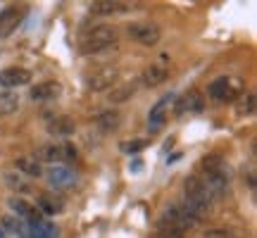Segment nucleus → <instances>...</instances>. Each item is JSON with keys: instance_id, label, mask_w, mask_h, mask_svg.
I'll use <instances>...</instances> for the list:
<instances>
[{"instance_id": "26", "label": "nucleus", "mask_w": 257, "mask_h": 238, "mask_svg": "<svg viewBox=\"0 0 257 238\" xmlns=\"http://www.w3.org/2000/svg\"><path fill=\"white\" fill-rule=\"evenodd\" d=\"M155 238H186V236H184V231H179V229H160Z\"/></svg>"}, {"instance_id": "10", "label": "nucleus", "mask_w": 257, "mask_h": 238, "mask_svg": "<svg viewBox=\"0 0 257 238\" xmlns=\"http://www.w3.org/2000/svg\"><path fill=\"white\" fill-rule=\"evenodd\" d=\"M117 76H119V72H117L114 67H105V69L95 72L91 79H88V88H91L93 93L110 91V88L117 86Z\"/></svg>"}, {"instance_id": "25", "label": "nucleus", "mask_w": 257, "mask_h": 238, "mask_svg": "<svg viewBox=\"0 0 257 238\" xmlns=\"http://www.w3.org/2000/svg\"><path fill=\"white\" fill-rule=\"evenodd\" d=\"M121 153H138V150H143L146 148V141H126V143H121Z\"/></svg>"}, {"instance_id": "9", "label": "nucleus", "mask_w": 257, "mask_h": 238, "mask_svg": "<svg viewBox=\"0 0 257 238\" xmlns=\"http://www.w3.org/2000/svg\"><path fill=\"white\" fill-rule=\"evenodd\" d=\"M62 95V83L60 81H38L29 88V98L34 102H50Z\"/></svg>"}, {"instance_id": "15", "label": "nucleus", "mask_w": 257, "mask_h": 238, "mask_svg": "<svg viewBox=\"0 0 257 238\" xmlns=\"http://www.w3.org/2000/svg\"><path fill=\"white\" fill-rule=\"evenodd\" d=\"M167 76H169V72H167L165 64H150V67L143 69V74H141L138 81L143 83V86H148V88H155V86L167 81Z\"/></svg>"}, {"instance_id": "11", "label": "nucleus", "mask_w": 257, "mask_h": 238, "mask_svg": "<svg viewBox=\"0 0 257 238\" xmlns=\"http://www.w3.org/2000/svg\"><path fill=\"white\" fill-rule=\"evenodd\" d=\"M31 83V72L24 67H8L0 72V86L3 88H19V86H27Z\"/></svg>"}, {"instance_id": "23", "label": "nucleus", "mask_w": 257, "mask_h": 238, "mask_svg": "<svg viewBox=\"0 0 257 238\" xmlns=\"http://www.w3.org/2000/svg\"><path fill=\"white\" fill-rule=\"evenodd\" d=\"M236 112H238L240 117H245V114H252V112H255V95H252V93L243 95V98L238 100V107H236Z\"/></svg>"}, {"instance_id": "5", "label": "nucleus", "mask_w": 257, "mask_h": 238, "mask_svg": "<svg viewBox=\"0 0 257 238\" xmlns=\"http://www.w3.org/2000/svg\"><path fill=\"white\" fill-rule=\"evenodd\" d=\"M128 36L134 38L136 43H141V46L153 48L160 43L162 29L157 27L155 22H131V24H128Z\"/></svg>"}, {"instance_id": "16", "label": "nucleus", "mask_w": 257, "mask_h": 238, "mask_svg": "<svg viewBox=\"0 0 257 238\" xmlns=\"http://www.w3.org/2000/svg\"><path fill=\"white\" fill-rule=\"evenodd\" d=\"M131 5L128 3H119V0H98L91 5L93 15H102V17H110V15H121V12H128Z\"/></svg>"}, {"instance_id": "20", "label": "nucleus", "mask_w": 257, "mask_h": 238, "mask_svg": "<svg viewBox=\"0 0 257 238\" xmlns=\"http://www.w3.org/2000/svg\"><path fill=\"white\" fill-rule=\"evenodd\" d=\"M138 83H117L114 88H110V102H126L131 100V95L136 93Z\"/></svg>"}, {"instance_id": "17", "label": "nucleus", "mask_w": 257, "mask_h": 238, "mask_svg": "<svg viewBox=\"0 0 257 238\" xmlns=\"http://www.w3.org/2000/svg\"><path fill=\"white\" fill-rule=\"evenodd\" d=\"M15 167H17V174H24V176H29V179H41V176H43V165L36 162L31 155L17 157V160H15Z\"/></svg>"}, {"instance_id": "1", "label": "nucleus", "mask_w": 257, "mask_h": 238, "mask_svg": "<svg viewBox=\"0 0 257 238\" xmlns=\"http://www.w3.org/2000/svg\"><path fill=\"white\" fill-rule=\"evenodd\" d=\"M117 46V29L100 24V27H93L83 31L81 41H79V50L83 55H95L102 50H110Z\"/></svg>"}, {"instance_id": "27", "label": "nucleus", "mask_w": 257, "mask_h": 238, "mask_svg": "<svg viewBox=\"0 0 257 238\" xmlns=\"http://www.w3.org/2000/svg\"><path fill=\"white\" fill-rule=\"evenodd\" d=\"M0 238H8V229H3V224H0Z\"/></svg>"}, {"instance_id": "8", "label": "nucleus", "mask_w": 257, "mask_h": 238, "mask_svg": "<svg viewBox=\"0 0 257 238\" xmlns=\"http://www.w3.org/2000/svg\"><path fill=\"white\" fill-rule=\"evenodd\" d=\"M46 176V181L50 188H55V191H64V188H72L74 183H76V172H72L67 165H50L43 172Z\"/></svg>"}, {"instance_id": "3", "label": "nucleus", "mask_w": 257, "mask_h": 238, "mask_svg": "<svg viewBox=\"0 0 257 238\" xmlns=\"http://www.w3.org/2000/svg\"><path fill=\"white\" fill-rule=\"evenodd\" d=\"M184 198L188 205H193V207H198L200 212H207L212 205V193L207 191V186L202 183L200 176H186L184 181Z\"/></svg>"}, {"instance_id": "18", "label": "nucleus", "mask_w": 257, "mask_h": 238, "mask_svg": "<svg viewBox=\"0 0 257 238\" xmlns=\"http://www.w3.org/2000/svg\"><path fill=\"white\" fill-rule=\"evenodd\" d=\"M36 207H38V212H41V214L55 217V214H62L64 200H60V198H55V195H48V193H43V195H38Z\"/></svg>"}, {"instance_id": "12", "label": "nucleus", "mask_w": 257, "mask_h": 238, "mask_svg": "<svg viewBox=\"0 0 257 238\" xmlns=\"http://www.w3.org/2000/svg\"><path fill=\"white\" fill-rule=\"evenodd\" d=\"M46 131L53 138H69V136H74V131H76V122H74L69 114H60V117H53L48 122Z\"/></svg>"}, {"instance_id": "7", "label": "nucleus", "mask_w": 257, "mask_h": 238, "mask_svg": "<svg viewBox=\"0 0 257 238\" xmlns=\"http://www.w3.org/2000/svg\"><path fill=\"white\" fill-rule=\"evenodd\" d=\"M174 98H176L174 93H167V95H162V98L150 107V112H148V131H150V134H157V131L167 124L169 107L174 105Z\"/></svg>"}, {"instance_id": "24", "label": "nucleus", "mask_w": 257, "mask_h": 238, "mask_svg": "<svg viewBox=\"0 0 257 238\" xmlns=\"http://www.w3.org/2000/svg\"><path fill=\"white\" fill-rule=\"evenodd\" d=\"M202 238H240V236L231 229H210V231H205Z\"/></svg>"}, {"instance_id": "6", "label": "nucleus", "mask_w": 257, "mask_h": 238, "mask_svg": "<svg viewBox=\"0 0 257 238\" xmlns=\"http://www.w3.org/2000/svg\"><path fill=\"white\" fill-rule=\"evenodd\" d=\"M172 107H174L176 117H186V114L202 112V107H205V95H202V91H198V88H188L186 93L176 95Z\"/></svg>"}, {"instance_id": "4", "label": "nucleus", "mask_w": 257, "mask_h": 238, "mask_svg": "<svg viewBox=\"0 0 257 238\" xmlns=\"http://www.w3.org/2000/svg\"><path fill=\"white\" fill-rule=\"evenodd\" d=\"M36 162H50V165H64V160L76 157V148L72 143H48L36 150V155H31Z\"/></svg>"}, {"instance_id": "22", "label": "nucleus", "mask_w": 257, "mask_h": 238, "mask_svg": "<svg viewBox=\"0 0 257 238\" xmlns=\"http://www.w3.org/2000/svg\"><path fill=\"white\" fill-rule=\"evenodd\" d=\"M3 179H5V183H8L12 191H17V193H29V191H31V186L24 181V176H22V174H15V172H5V174H3Z\"/></svg>"}, {"instance_id": "21", "label": "nucleus", "mask_w": 257, "mask_h": 238, "mask_svg": "<svg viewBox=\"0 0 257 238\" xmlns=\"http://www.w3.org/2000/svg\"><path fill=\"white\" fill-rule=\"evenodd\" d=\"M19 110V95L15 91L0 93V114H15Z\"/></svg>"}, {"instance_id": "2", "label": "nucleus", "mask_w": 257, "mask_h": 238, "mask_svg": "<svg viewBox=\"0 0 257 238\" xmlns=\"http://www.w3.org/2000/svg\"><path fill=\"white\" fill-rule=\"evenodd\" d=\"M243 93V81L238 76H219L207 86V95L217 102H233Z\"/></svg>"}, {"instance_id": "19", "label": "nucleus", "mask_w": 257, "mask_h": 238, "mask_svg": "<svg viewBox=\"0 0 257 238\" xmlns=\"http://www.w3.org/2000/svg\"><path fill=\"white\" fill-rule=\"evenodd\" d=\"M95 127L100 129L102 134H112V131H117L121 127V114L117 110H105L98 114L95 119Z\"/></svg>"}, {"instance_id": "14", "label": "nucleus", "mask_w": 257, "mask_h": 238, "mask_svg": "<svg viewBox=\"0 0 257 238\" xmlns=\"http://www.w3.org/2000/svg\"><path fill=\"white\" fill-rule=\"evenodd\" d=\"M19 22H22V10L15 8V5H10L0 12V38H8L15 29L19 27Z\"/></svg>"}, {"instance_id": "13", "label": "nucleus", "mask_w": 257, "mask_h": 238, "mask_svg": "<svg viewBox=\"0 0 257 238\" xmlns=\"http://www.w3.org/2000/svg\"><path fill=\"white\" fill-rule=\"evenodd\" d=\"M8 205L19 219H27V221H31V224H38V221H41V212H38V207L36 205H31V202H27L24 198H10Z\"/></svg>"}]
</instances>
